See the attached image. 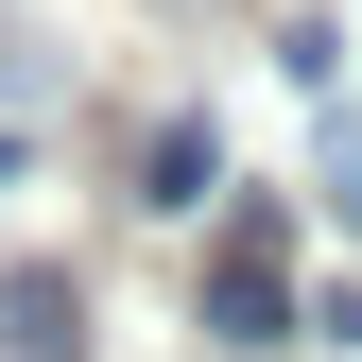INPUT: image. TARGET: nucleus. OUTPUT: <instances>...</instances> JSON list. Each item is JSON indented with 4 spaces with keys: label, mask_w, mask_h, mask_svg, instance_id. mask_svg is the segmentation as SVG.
Here are the masks:
<instances>
[{
    "label": "nucleus",
    "mask_w": 362,
    "mask_h": 362,
    "mask_svg": "<svg viewBox=\"0 0 362 362\" xmlns=\"http://www.w3.org/2000/svg\"><path fill=\"white\" fill-rule=\"evenodd\" d=\"M224 190V139H207V121H156V139H139V207H173V224H190Z\"/></svg>",
    "instance_id": "7ed1b4c3"
},
{
    "label": "nucleus",
    "mask_w": 362,
    "mask_h": 362,
    "mask_svg": "<svg viewBox=\"0 0 362 362\" xmlns=\"http://www.w3.org/2000/svg\"><path fill=\"white\" fill-rule=\"evenodd\" d=\"M0 362H86V276L18 259V276H0Z\"/></svg>",
    "instance_id": "f03ea898"
},
{
    "label": "nucleus",
    "mask_w": 362,
    "mask_h": 362,
    "mask_svg": "<svg viewBox=\"0 0 362 362\" xmlns=\"http://www.w3.org/2000/svg\"><path fill=\"white\" fill-rule=\"evenodd\" d=\"M207 345H293V276H276V207H242V224H224V259H207Z\"/></svg>",
    "instance_id": "f257e3e1"
},
{
    "label": "nucleus",
    "mask_w": 362,
    "mask_h": 362,
    "mask_svg": "<svg viewBox=\"0 0 362 362\" xmlns=\"http://www.w3.org/2000/svg\"><path fill=\"white\" fill-rule=\"evenodd\" d=\"M310 190H328V224L362 242V121H328V156H310Z\"/></svg>",
    "instance_id": "20e7f679"
}]
</instances>
